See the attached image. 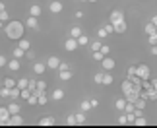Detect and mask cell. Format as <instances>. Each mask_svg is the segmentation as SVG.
<instances>
[{
	"label": "cell",
	"instance_id": "cell-1",
	"mask_svg": "<svg viewBox=\"0 0 157 128\" xmlns=\"http://www.w3.org/2000/svg\"><path fill=\"white\" fill-rule=\"evenodd\" d=\"M4 33H6V37L8 39H21L23 37V33H25V25H23L21 21H17V20H10V21H6V25H4Z\"/></svg>",
	"mask_w": 157,
	"mask_h": 128
},
{
	"label": "cell",
	"instance_id": "cell-2",
	"mask_svg": "<svg viewBox=\"0 0 157 128\" xmlns=\"http://www.w3.org/2000/svg\"><path fill=\"white\" fill-rule=\"evenodd\" d=\"M78 47H80V43H78V39H74V37H68L64 41V51H68V52H74Z\"/></svg>",
	"mask_w": 157,
	"mask_h": 128
},
{
	"label": "cell",
	"instance_id": "cell-3",
	"mask_svg": "<svg viewBox=\"0 0 157 128\" xmlns=\"http://www.w3.org/2000/svg\"><path fill=\"white\" fill-rule=\"evenodd\" d=\"M10 117H12V113L8 111V105H6V107H0V124H2V126H8Z\"/></svg>",
	"mask_w": 157,
	"mask_h": 128
},
{
	"label": "cell",
	"instance_id": "cell-4",
	"mask_svg": "<svg viewBox=\"0 0 157 128\" xmlns=\"http://www.w3.org/2000/svg\"><path fill=\"white\" fill-rule=\"evenodd\" d=\"M122 20H124V12H120V10H113L111 16H109V21H111L113 25H117V23L122 21Z\"/></svg>",
	"mask_w": 157,
	"mask_h": 128
},
{
	"label": "cell",
	"instance_id": "cell-5",
	"mask_svg": "<svg viewBox=\"0 0 157 128\" xmlns=\"http://www.w3.org/2000/svg\"><path fill=\"white\" fill-rule=\"evenodd\" d=\"M101 66H103V70H107V72H113L114 70V66H117V62H114V58H111L107 54V56L101 60Z\"/></svg>",
	"mask_w": 157,
	"mask_h": 128
},
{
	"label": "cell",
	"instance_id": "cell-6",
	"mask_svg": "<svg viewBox=\"0 0 157 128\" xmlns=\"http://www.w3.org/2000/svg\"><path fill=\"white\" fill-rule=\"evenodd\" d=\"M62 10H64V4L60 2V0H52V2H49V12L51 14H60Z\"/></svg>",
	"mask_w": 157,
	"mask_h": 128
},
{
	"label": "cell",
	"instance_id": "cell-7",
	"mask_svg": "<svg viewBox=\"0 0 157 128\" xmlns=\"http://www.w3.org/2000/svg\"><path fill=\"white\" fill-rule=\"evenodd\" d=\"M136 76H140L142 80H147V78H149V66L147 64H140L136 68Z\"/></svg>",
	"mask_w": 157,
	"mask_h": 128
},
{
	"label": "cell",
	"instance_id": "cell-8",
	"mask_svg": "<svg viewBox=\"0 0 157 128\" xmlns=\"http://www.w3.org/2000/svg\"><path fill=\"white\" fill-rule=\"evenodd\" d=\"M60 62H62V60H60L58 56H49V60H47V68L49 70H58Z\"/></svg>",
	"mask_w": 157,
	"mask_h": 128
},
{
	"label": "cell",
	"instance_id": "cell-9",
	"mask_svg": "<svg viewBox=\"0 0 157 128\" xmlns=\"http://www.w3.org/2000/svg\"><path fill=\"white\" fill-rule=\"evenodd\" d=\"M21 124H23V117H21L20 113H17V114H12L10 120H8V126H21Z\"/></svg>",
	"mask_w": 157,
	"mask_h": 128
},
{
	"label": "cell",
	"instance_id": "cell-10",
	"mask_svg": "<svg viewBox=\"0 0 157 128\" xmlns=\"http://www.w3.org/2000/svg\"><path fill=\"white\" fill-rule=\"evenodd\" d=\"M25 27H29V29H39V20L35 16H29L27 21H25Z\"/></svg>",
	"mask_w": 157,
	"mask_h": 128
},
{
	"label": "cell",
	"instance_id": "cell-11",
	"mask_svg": "<svg viewBox=\"0 0 157 128\" xmlns=\"http://www.w3.org/2000/svg\"><path fill=\"white\" fill-rule=\"evenodd\" d=\"M47 62H33V74H45Z\"/></svg>",
	"mask_w": 157,
	"mask_h": 128
},
{
	"label": "cell",
	"instance_id": "cell-12",
	"mask_svg": "<svg viewBox=\"0 0 157 128\" xmlns=\"http://www.w3.org/2000/svg\"><path fill=\"white\" fill-rule=\"evenodd\" d=\"M8 68L12 70V72H17V70H20L21 68V64H20V58H12V60H8Z\"/></svg>",
	"mask_w": 157,
	"mask_h": 128
},
{
	"label": "cell",
	"instance_id": "cell-13",
	"mask_svg": "<svg viewBox=\"0 0 157 128\" xmlns=\"http://www.w3.org/2000/svg\"><path fill=\"white\" fill-rule=\"evenodd\" d=\"M54 122H56V120H54V117H43L39 120V126H54Z\"/></svg>",
	"mask_w": 157,
	"mask_h": 128
},
{
	"label": "cell",
	"instance_id": "cell-14",
	"mask_svg": "<svg viewBox=\"0 0 157 128\" xmlns=\"http://www.w3.org/2000/svg\"><path fill=\"white\" fill-rule=\"evenodd\" d=\"M120 89H122V93L126 95V93H130V91L134 89V83H132L130 80H124V82H122V85H120Z\"/></svg>",
	"mask_w": 157,
	"mask_h": 128
},
{
	"label": "cell",
	"instance_id": "cell-15",
	"mask_svg": "<svg viewBox=\"0 0 157 128\" xmlns=\"http://www.w3.org/2000/svg\"><path fill=\"white\" fill-rule=\"evenodd\" d=\"M8 111H10L12 114H17V113L21 111V105H20V103H17V101H12L10 105H8Z\"/></svg>",
	"mask_w": 157,
	"mask_h": 128
},
{
	"label": "cell",
	"instance_id": "cell-16",
	"mask_svg": "<svg viewBox=\"0 0 157 128\" xmlns=\"http://www.w3.org/2000/svg\"><path fill=\"white\" fill-rule=\"evenodd\" d=\"M17 47H21L23 51H29V48H31V41H27L25 37H21V39H17Z\"/></svg>",
	"mask_w": 157,
	"mask_h": 128
},
{
	"label": "cell",
	"instance_id": "cell-17",
	"mask_svg": "<svg viewBox=\"0 0 157 128\" xmlns=\"http://www.w3.org/2000/svg\"><path fill=\"white\" fill-rule=\"evenodd\" d=\"M20 95H21V89L17 87V85L10 89V99H12V101H17V99H20Z\"/></svg>",
	"mask_w": 157,
	"mask_h": 128
},
{
	"label": "cell",
	"instance_id": "cell-18",
	"mask_svg": "<svg viewBox=\"0 0 157 128\" xmlns=\"http://www.w3.org/2000/svg\"><path fill=\"white\" fill-rule=\"evenodd\" d=\"M126 97H120V99H117V103H114V107H117V111H120V113H124V107H126Z\"/></svg>",
	"mask_w": 157,
	"mask_h": 128
},
{
	"label": "cell",
	"instance_id": "cell-19",
	"mask_svg": "<svg viewBox=\"0 0 157 128\" xmlns=\"http://www.w3.org/2000/svg\"><path fill=\"white\" fill-rule=\"evenodd\" d=\"M126 20H122V21H118L117 25H114V33H126Z\"/></svg>",
	"mask_w": 157,
	"mask_h": 128
},
{
	"label": "cell",
	"instance_id": "cell-20",
	"mask_svg": "<svg viewBox=\"0 0 157 128\" xmlns=\"http://www.w3.org/2000/svg\"><path fill=\"white\" fill-rule=\"evenodd\" d=\"M89 47H91V51H101V47H103V41L97 39V41H89Z\"/></svg>",
	"mask_w": 157,
	"mask_h": 128
},
{
	"label": "cell",
	"instance_id": "cell-21",
	"mask_svg": "<svg viewBox=\"0 0 157 128\" xmlns=\"http://www.w3.org/2000/svg\"><path fill=\"white\" fill-rule=\"evenodd\" d=\"M58 78H60L62 82H68V80H72V72H70V70H60Z\"/></svg>",
	"mask_w": 157,
	"mask_h": 128
},
{
	"label": "cell",
	"instance_id": "cell-22",
	"mask_svg": "<svg viewBox=\"0 0 157 128\" xmlns=\"http://www.w3.org/2000/svg\"><path fill=\"white\" fill-rule=\"evenodd\" d=\"M91 101H89V99H86V101H82L80 103V111H83V113H87V111H91Z\"/></svg>",
	"mask_w": 157,
	"mask_h": 128
},
{
	"label": "cell",
	"instance_id": "cell-23",
	"mask_svg": "<svg viewBox=\"0 0 157 128\" xmlns=\"http://www.w3.org/2000/svg\"><path fill=\"white\" fill-rule=\"evenodd\" d=\"M76 120H78V126L86 124V122H87V118H86V113H83V111H80V113H76Z\"/></svg>",
	"mask_w": 157,
	"mask_h": 128
},
{
	"label": "cell",
	"instance_id": "cell-24",
	"mask_svg": "<svg viewBox=\"0 0 157 128\" xmlns=\"http://www.w3.org/2000/svg\"><path fill=\"white\" fill-rule=\"evenodd\" d=\"M29 16L39 17V16H41V6H39V4H33L31 8H29Z\"/></svg>",
	"mask_w": 157,
	"mask_h": 128
},
{
	"label": "cell",
	"instance_id": "cell-25",
	"mask_svg": "<svg viewBox=\"0 0 157 128\" xmlns=\"http://www.w3.org/2000/svg\"><path fill=\"white\" fill-rule=\"evenodd\" d=\"M64 124L66 126H78V120H76V114H68L64 120Z\"/></svg>",
	"mask_w": 157,
	"mask_h": 128
},
{
	"label": "cell",
	"instance_id": "cell-26",
	"mask_svg": "<svg viewBox=\"0 0 157 128\" xmlns=\"http://www.w3.org/2000/svg\"><path fill=\"white\" fill-rule=\"evenodd\" d=\"M153 33H157V25L153 21H149L147 25H146V35H153Z\"/></svg>",
	"mask_w": 157,
	"mask_h": 128
},
{
	"label": "cell",
	"instance_id": "cell-27",
	"mask_svg": "<svg viewBox=\"0 0 157 128\" xmlns=\"http://www.w3.org/2000/svg\"><path fill=\"white\" fill-rule=\"evenodd\" d=\"M52 99H54V101L64 99V89H54V91H52Z\"/></svg>",
	"mask_w": 157,
	"mask_h": 128
},
{
	"label": "cell",
	"instance_id": "cell-28",
	"mask_svg": "<svg viewBox=\"0 0 157 128\" xmlns=\"http://www.w3.org/2000/svg\"><path fill=\"white\" fill-rule=\"evenodd\" d=\"M83 31H82V27H70V37H74V39H78L82 35Z\"/></svg>",
	"mask_w": 157,
	"mask_h": 128
},
{
	"label": "cell",
	"instance_id": "cell-29",
	"mask_svg": "<svg viewBox=\"0 0 157 128\" xmlns=\"http://www.w3.org/2000/svg\"><path fill=\"white\" fill-rule=\"evenodd\" d=\"M78 43H80V47H83V45H89V37L86 33H82L80 37H78Z\"/></svg>",
	"mask_w": 157,
	"mask_h": 128
},
{
	"label": "cell",
	"instance_id": "cell-30",
	"mask_svg": "<svg viewBox=\"0 0 157 128\" xmlns=\"http://www.w3.org/2000/svg\"><path fill=\"white\" fill-rule=\"evenodd\" d=\"M14 56H16V58H23V56H25V51H23L21 47H16V48H14Z\"/></svg>",
	"mask_w": 157,
	"mask_h": 128
},
{
	"label": "cell",
	"instance_id": "cell-31",
	"mask_svg": "<svg viewBox=\"0 0 157 128\" xmlns=\"http://www.w3.org/2000/svg\"><path fill=\"white\" fill-rule=\"evenodd\" d=\"M147 124V120L144 118V114L142 117H136V120H134V126H146Z\"/></svg>",
	"mask_w": 157,
	"mask_h": 128
},
{
	"label": "cell",
	"instance_id": "cell-32",
	"mask_svg": "<svg viewBox=\"0 0 157 128\" xmlns=\"http://www.w3.org/2000/svg\"><path fill=\"white\" fill-rule=\"evenodd\" d=\"M103 76H105V70L103 72H95V76H93L95 83H103Z\"/></svg>",
	"mask_w": 157,
	"mask_h": 128
},
{
	"label": "cell",
	"instance_id": "cell-33",
	"mask_svg": "<svg viewBox=\"0 0 157 128\" xmlns=\"http://www.w3.org/2000/svg\"><path fill=\"white\" fill-rule=\"evenodd\" d=\"M29 97H31V89L29 87H25V89H21V95H20V99H29Z\"/></svg>",
	"mask_w": 157,
	"mask_h": 128
},
{
	"label": "cell",
	"instance_id": "cell-34",
	"mask_svg": "<svg viewBox=\"0 0 157 128\" xmlns=\"http://www.w3.org/2000/svg\"><path fill=\"white\" fill-rule=\"evenodd\" d=\"M113 83V74H107L105 70V76H103V85H111Z\"/></svg>",
	"mask_w": 157,
	"mask_h": 128
},
{
	"label": "cell",
	"instance_id": "cell-35",
	"mask_svg": "<svg viewBox=\"0 0 157 128\" xmlns=\"http://www.w3.org/2000/svg\"><path fill=\"white\" fill-rule=\"evenodd\" d=\"M37 97H39V105H47V101H49V97L45 95V91H41V93H39Z\"/></svg>",
	"mask_w": 157,
	"mask_h": 128
},
{
	"label": "cell",
	"instance_id": "cell-36",
	"mask_svg": "<svg viewBox=\"0 0 157 128\" xmlns=\"http://www.w3.org/2000/svg\"><path fill=\"white\" fill-rule=\"evenodd\" d=\"M0 20H2L4 23H6V21H10V14L6 12V8H4V10H0Z\"/></svg>",
	"mask_w": 157,
	"mask_h": 128
},
{
	"label": "cell",
	"instance_id": "cell-37",
	"mask_svg": "<svg viewBox=\"0 0 157 128\" xmlns=\"http://www.w3.org/2000/svg\"><path fill=\"white\" fill-rule=\"evenodd\" d=\"M93 58L97 60V62H101V60L105 58V52H103V51H95V52H93Z\"/></svg>",
	"mask_w": 157,
	"mask_h": 128
},
{
	"label": "cell",
	"instance_id": "cell-38",
	"mask_svg": "<svg viewBox=\"0 0 157 128\" xmlns=\"http://www.w3.org/2000/svg\"><path fill=\"white\" fill-rule=\"evenodd\" d=\"M107 35H109V31L105 29V25H103V27H99V31H97V37H99V39H105Z\"/></svg>",
	"mask_w": 157,
	"mask_h": 128
},
{
	"label": "cell",
	"instance_id": "cell-39",
	"mask_svg": "<svg viewBox=\"0 0 157 128\" xmlns=\"http://www.w3.org/2000/svg\"><path fill=\"white\" fill-rule=\"evenodd\" d=\"M134 105H136L138 109H146V99H144V97H138V101L134 103Z\"/></svg>",
	"mask_w": 157,
	"mask_h": 128
},
{
	"label": "cell",
	"instance_id": "cell-40",
	"mask_svg": "<svg viewBox=\"0 0 157 128\" xmlns=\"http://www.w3.org/2000/svg\"><path fill=\"white\" fill-rule=\"evenodd\" d=\"M4 85H6V87H10V89H12V87H16L17 83H16L14 80H12V78H6V80H4Z\"/></svg>",
	"mask_w": 157,
	"mask_h": 128
},
{
	"label": "cell",
	"instance_id": "cell-41",
	"mask_svg": "<svg viewBox=\"0 0 157 128\" xmlns=\"http://www.w3.org/2000/svg\"><path fill=\"white\" fill-rule=\"evenodd\" d=\"M27 83H29L27 78H21V80L17 82V87H20V89H25V87H27Z\"/></svg>",
	"mask_w": 157,
	"mask_h": 128
},
{
	"label": "cell",
	"instance_id": "cell-42",
	"mask_svg": "<svg viewBox=\"0 0 157 128\" xmlns=\"http://www.w3.org/2000/svg\"><path fill=\"white\" fill-rule=\"evenodd\" d=\"M0 97H2V99H6V97H10V87H6V85H4V87L0 89Z\"/></svg>",
	"mask_w": 157,
	"mask_h": 128
},
{
	"label": "cell",
	"instance_id": "cell-43",
	"mask_svg": "<svg viewBox=\"0 0 157 128\" xmlns=\"http://www.w3.org/2000/svg\"><path fill=\"white\" fill-rule=\"evenodd\" d=\"M118 124H120V126H128V120H126V113L118 118Z\"/></svg>",
	"mask_w": 157,
	"mask_h": 128
},
{
	"label": "cell",
	"instance_id": "cell-44",
	"mask_svg": "<svg viewBox=\"0 0 157 128\" xmlns=\"http://www.w3.org/2000/svg\"><path fill=\"white\" fill-rule=\"evenodd\" d=\"M4 66H8V58L4 54H0V68H4Z\"/></svg>",
	"mask_w": 157,
	"mask_h": 128
},
{
	"label": "cell",
	"instance_id": "cell-45",
	"mask_svg": "<svg viewBox=\"0 0 157 128\" xmlns=\"http://www.w3.org/2000/svg\"><path fill=\"white\" fill-rule=\"evenodd\" d=\"M37 89H41V91H45V89H47V82H43V80H39V82H37Z\"/></svg>",
	"mask_w": 157,
	"mask_h": 128
},
{
	"label": "cell",
	"instance_id": "cell-46",
	"mask_svg": "<svg viewBox=\"0 0 157 128\" xmlns=\"http://www.w3.org/2000/svg\"><path fill=\"white\" fill-rule=\"evenodd\" d=\"M27 87L31 89V93H33V89L37 87V82H35V80H29V83H27Z\"/></svg>",
	"mask_w": 157,
	"mask_h": 128
},
{
	"label": "cell",
	"instance_id": "cell-47",
	"mask_svg": "<svg viewBox=\"0 0 157 128\" xmlns=\"http://www.w3.org/2000/svg\"><path fill=\"white\" fill-rule=\"evenodd\" d=\"M25 58H29V60H33V58H35V52L31 51V48H29V51H25Z\"/></svg>",
	"mask_w": 157,
	"mask_h": 128
},
{
	"label": "cell",
	"instance_id": "cell-48",
	"mask_svg": "<svg viewBox=\"0 0 157 128\" xmlns=\"http://www.w3.org/2000/svg\"><path fill=\"white\" fill-rule=\"evenodd\" d=\"M136 68H138V66H130V68L126 70V76H132V74H136Z\"/></svg>",
	"mask_w": 157,
	"mask_h": 128
},
{
	"label": "cell",
	"instance_id": "cell-49",
	"mask_svg": "<svg viewBox=\"0 0 157 128\" xmlns=\"http://www.w3.org/2000/svg\"><path fill=\"white\" fill-rule=\"evenodd\" d=\"M105 29H107V31H109V35H111V33L114 31V25H113V23H111V21H109V23H107V25H105Z\"/></svg>",
	"mask_w": 157,
	"mask_h": 128
},
{
	"label": "cell",
	"instance_id": "cell-50",
	"mask_svg": "<svg viewBox=\"0 0 157 128\" xmlns=\"http://www.w3.org/2000/svg\"><path fill=\"white\" fill-rule=\"evenodd\" d=\"M101 51H103V52H105V56H107V54L111 52V47H109V45H103V47H101Z\"/></svg>",
	"mask_w": 157,
	"mask_h": 128
},
{
	"label": "cell",
	"instance_id": "cell-51",
	"mask_svg": "<svg viewBox=\"0 0 157 128\" xmlns=\"http://www.w3.org/2000/svg\"><path fill=\"white\" fill-rule=\"evenodd\" d=\"M60 70H70V66L66 64V62H60V68H58V72H60Z\"/></svg>",
	"mask_w": 157,
	"mask_h": 128
},
{
	"label": "cell",
	"instance_id": "cell-52",
	"mask_svg": "<svg viewBox=\"0 0 157 128\" xmlns=\"http://www.w3.org/2000/svg\"><path fill=\"white\" fill-rule=\"evenodd\" d=\"M89 101H91V107H93V109L99 107V101H97V99H89Z\"/></svg>",
	"mask_w": 157,
	"mask_h": 128
},
{
	"label": "cell",
	"instance_id": "cell-53",
	"mask_svg": "<svg viewBox=\"0 0 157 128\" xmlns=\"http://www.w3.org/2000/svg\"><path fill=\"white\" fill-rule=\"evenodd\" d=\"M76 17H78V20H82V17H83V12H82V10L76 12Z\"/></svg>",
	"mask_w": 157,
	"mask_h": 128
},
{
	"label": "cell",
	"instance_id": "cell-54",
	"mask_svg": "<svg viewBox=\"0 0 157 128\" xmlns=\"http://www.w3.org/2000/svg\"><path fill=\"white\" fill-rule=\"evenodd\" d=\"M151 54H155V56H157V45H151Z\"/></svg>",
	"mask_w": 157,
	"mask_h": 128
},
{
	"label": "cell",
	"instance_id": "cell-55",
	"mask_svg": "<svg viewBox=\"0 0 157 128\" xmlns=\"http://www.w3.org/2000/svg\"><path fill=\"white\" fill-rule=\"evenodd\" d=\"M4 25H6V23H4L2 20H0V31H2V29H4Z\"/></svg>",
	"mask_w": 157,
	"mask_h": 128
},
{
	"label": "cell",
	"instance_id": "cell-56",
	"mask_svg": "<svg viewBox=\"0 0 157 128\" xmlns=\"http://www.w3.org/2000/svg\"><path fill=\"white\" fill-rule=\"evenodd\" d=\"M151 83H153V89H155V91H157V80H153V82H151Z\"/></svg>",
	"mask_w": 157,
	"mask_h": 128
},
{
	"label": "cell",
	"instance_id": "cell-57",
	"mask_svg": "<svg viewBox=\"0 0 157 128\" xmlns=\"http://www.w3.org/2000/svg\"><path fill=\"white\" fill-rule=\"evenodd\" d=\"M151 21H153L155 25H157V16H153V17H151Z\"/></svg>",
	"mask_w": 157,
	"mask_h": 128
},
{
	"label": "cell",
	"instance_id": "cell-58",
	"mask_svg": "<svg viewBox=\"0 0 157 128\" xmlns=\"http://www.w3.org/2000/svg\"><path fill=\"white\" fill-rule=\"evenodd\" d=\"M6 8V6H4V2H0V10H4Z\"/></svg>",
	"mask_w": 157,
	"mask_h": 128
},
{
	"label": "cell",
	"instance_id": "cell-59",
	"mask_svg": "<svg viewBox=\"0 0 157 128\" xmlns=\"http://www.w3.org/2000/svg\"><path fill=\"white\" fill-rule=\"evenodd\" d=\"M87 2H97V0H87Z\"/></svg>",
	"mask_w": 157,
	"mask_h": 128
},
{
	"label": "cell",
	"instance_id": "cell-60",
	"mask_svg": "<svg viewBox=\"0 0 157 128\" xmlns=\"http://www.w3.org/2000/svg\"><path fill=\"white\" fill-rule=\"evenodd\" d=\"M80 2H87V0H80Z\"/></svg>",
	"mask_w": 157,
	"mask_h": 128
},
{
	"label": "cell",
	"instance_id": "cell-61",
	"mask_svg": "<svg viewBox=\"0 0 157 128\" xmlns=\"http://www.w3.org/2000/svg\"><path fill=\"white\" fill-rule=\"evenodd\" d=\"M0 89H2V83H0Z\"/></svg>",
	"mask_w": 157,
	"mask_h": 128
}]
</instances>
